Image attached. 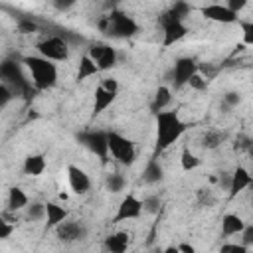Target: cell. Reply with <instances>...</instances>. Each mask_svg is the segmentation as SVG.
I'll return each mask as SVG.
<instances>
[{
    "label": "cell",
    "instance_id": "cell-8",
    "mask_svg": "<svg viewBox=\"0 0 253 253\" xmlns=\"http://www.w3.org/2000/svg\"><path fill=\"white\" fill-rule=\"evenodd\" d=\"M158 24L162 28V47H172L174 43L182 42L190 32L188 26H186V20L174 18L168 10H164L158 16Z\"/></svg>",
    "mask_w": 253,
    "mask_h": 253
},
{
    "label": "cell",
    "instance_id": "cell-31",
    "mask_svg": "<svg viewBox=\"0 0 253 253\" xmlns=\"http://www.w3.org/2000/svg\"><path fill=\"white\" fill-rule=\"evenodd\" d=\"M188 87H190L192 91H196V93H204V91H208V87H210V79H208V77L198 69V71L190 77Z\"/></svg>",
    "mask_w": 253,
    "mask_h": 253
},
{
    "label": "cell",
    "instance_id": "cell-29",
    "mask_svg": "<svg viewBox=\"0 0 253 253\" xmlns=\"http://www.w3.org/2000/svg\"><path fill=\"white\" fill-rule=\"evenodd\" d=\"M196 202L200 208H211L217 204V196H215V190L213 188H208V186H202L198 188L196 192Z\"/></svg>",
    "mask_w": 253,
    "mask_h": 253
},
{
    "label": "cell",
    "instance_id": "cell-36",
    "mask_svg": "<svg viewBox=\"0 0 253 253\" xmlns=\"http://www.w3.org/2000/svg\"><path fill=\"white\" fill-rule=\"evenodd\" d=\"M14 99V93H12V89L6 85V83H2L0 81V107L2 109H6L8 107V103Z\"/></svg>",
    "mask_w": 253,
    "mask_h": 253
},
{
    "label": "cell",
    "instance_id": "cell-5",
    "mask_svg": "<svg viewBox=\"0 0 253 253\" xmlns=\"http://www.w3.org/2000/svg\"><path fill=\"white\" fill-rule=\"evenodd\" d=\"M107 142H109V154L119 166H132L136 162V144L119 130H107Z\"/></svg>",
    "mask_w": 253,
    "mask_h": 253
},
{
    "label": "cell",
    "instance_id": "cell-27",
    "mask_svg": "<svg viewBox=\"0 0 253 253\" xmlns=\"http://www.w3.org/2000/svg\"><path fill=\"white\" fill-rule=\"evenodd\" d=\"M200 166H202V158L198 154H194L188 146H182V150H180V168L184 172H194Z\"/></svg>",
    "mask_w": 253,
    "mask_h": 253
},
{
    "label": "cell",
    "instance_id": "cell-23",
    "mask_svg": "<svg viewBox=\"0 0 253 253\" xmlns=\"http://www.w3.org/2000/svg\"><path fill=\"white\" fill-rule=\"evenodd\" d=\"M99 73H101V69H99V67H97V63L91 59V55L85 51V53L79 57V65H77L75 81H77V83H81V81L91 79V77H95V75H99Z\"/></svg>",
    "mask_w": 253,
    "mask_h": 253
},
{
    "label": "cell",
    "instance_id": "cell-21",
    "mask_svg": "<svg viewBox=\"0 0 253 253\" xmlns=\"http://www.w3.org/2000/svg\"><path fill=\"white\" fill-rule=\"evenodd\" d=\"M28 204H30V196L26 194V190L20 186H12L6 194V208L4 210L18 213V211H24Z\"/></svg>",
    "mask_w": 253,
    "mask_h": 253
},
{
    "label": "cell",
    "instance_id": "cell-20",
    "mask_svg": "<svg viewBox=\"0 0 253 253\" xmlns=\"http://www.w3.org/2000/svg\"><path fill=\"white\" fill-rule=\"evenodd\" d=\"M47 168V160L42 152H34V154H28L22 162V172L26 176H32V178H40Z\"/></svg>",
    "mask_w": 253,
    "mask_h": 253
},
{
    "label": "cell",
    "instance_id": "cell-38",
    "mask_svg": "<svg viewBox=\"0 0 253 253\" xmlns=\"http://www.w3.org/2000/svg\"><path fill=\"white\" fill-rule=\"evenodd\" d=\"M49 2H51L53 10H57V12H69L79 0H49Z\"/></svg>",
    "mask_w": 253,
    "mask_h": 253
},
{
    "label": "cell",
    "instance_id": "cell-32",
    "mask_svg": "<svg viewBox=\"0 0 253 253\" xmlns=\"http://www.w3.org/2000/svg\"><path fill=\"white\" fill-rule=\"evenodd\" d=\"M142 206H144V213H150V215H156L162 208V198L158 194H150L146 198H142Z\"/></svg>",
    "mask_w": 253,
    "mask_h": 253
},
{
    "label": "cell",
    "instance_id": "cell-3",
    "mask_svg": "<svg viewBox=\"0 0 253 253\" xmlns=\"http://www.w3.org/2000/svg\"><path fill=\"white\" fill-rule=\"evenodd\" d=\"M22 63L34 83V87L38 91H49L53 87H57L59 83V69H57V63L40 55V53H34V55H24L22 57Z\"/></svg>",
    "mask_w": 253,
    "mask_h": 253
},
{
    "label": "cell",
    "instance_id": "cell-11",
    "mask_svg": "<svg viewBox=\"0 0 253 253\" xmlns=\"http://www.w3.org/2000/svg\"><path fill=\"white\" fill-rule=\"evenodd\" d=\"M144 213V206H142V200L128 192L121 198L119 206H117V211L113 215V223H123V221H130V219H138L140 215Z\"/></svg>",
    "mask_w": 253,
    "mask_h": 253
},
{
    "label": "cell",
    "instance_id": "cell-41",
    "mask_svg": "<svg viewBox=\"0 0 253 253\" xmlns=\"http://www.w3.org/2000/svg\"><path fill=\"white\" fill-rule=\"evenodd\" d=\"M176 251H178V253H194L196 247H194L192 243H178V245H176Z\"/></svg>",
    "mask_w": 253,
    "mask_h": 253
},
{
    "label": "cell",
    "instance_id": "cell-40",
    "mask_svg": "<svg viewBox=\"0 0 253 253\" xmlns=\"http://www.w3.org/2000/svg\"><path fill=\"white\" fill-rule=\"evenodd\" d=\"M241 241L247 247H253V223L251 225H245V229L241 231Z\"/></svg>",
    "mask_w": 253,
    "mask_h": 253
},
{
    "label": "cell",
    "instance_id": "cell-39",
    "mask_svg": "<svg viewBox=\"0 0 253 253\" xmlns=\"http://www.w3.org/2000/svg\"><path fill=\"white\" fill-rule=\"evenodd\" d=\"M229 10H233L235 14H241L245 8H247V4H249V0H225L223 2Z\"/></svg>",
    "mask_w": 253,
    "mask_h": 253
},
{
    "label": "cell",
    "instance_id": "cell-4",
    "mask_svg": "<svg viewBox=\"0 0 253 253\" xmlns=\"http://www.w3.org/2000/svg\"><path fill=\"white\" fill-rule=\"evenodd\" d=\"M24 69L26 67H24L22 59L20 61H16V59H4L0 63V79H2V83H6L12 89L14 97L28 99L30 95L34 97V93H38V89L34 87L30 75L24 73Z\"/></svg>",
    "mask_w": 253,
    "mask_h": 253
},
{
    "label": "cell",
    "instance_id": "cell-24",
    "mask_svg": "<svg viewBox=\"0 0 253 253\" xmlns=\"http://www.w3.org/2000/svg\"><path fill=\"white\" fill-rule=\"evenodd\" d=\"M170 103H172V87L170 85H158V89L154 91L152 103H150V111L156 115L164 109H170Z\"/></svg>",
    "mask_w": 253,
    "mask_h": 253
},
{
    "label": "cell",
    "instance_id": "cell-33",
    "mask_svg": "<svg viewBox=\"0 0 253 253\" xmlns=\"http://www.w3.org/2000/svg\"><path fill=\"white\" fill-rule=\"evenodd\" d=\"M239 103H241V93H239V91H225V93L221 95V107H223L225 111L235 109Z\"/></svg>",
    "mask_w": 253,
    "mask_h": 253
},
{
    "label": "cell",
    "instance_id": "cell-1",
    "mask_svg": "<svg viewBox=\"0 0 253 253\" xmlns=\"http://www.w3.org/2000/svg\"><path fill=\"white\" fill-rule=\"evenodd\" d=\"M156 123V144H154V156L166 152L170 146H174L184 132L188 130V123L180 117V111L176 109H164L154 115Z\"/></svg>",
    "mask_w": 253,
    "mask_h": 253
},
{
    "label": "cell",
    "instance_id": "cell-25",
    "mask_svg": "<svg viewBox=\"0 0 253 253\" xmlns=\"http://www.w3.org/2000/svg\"><path fill=\"white\" fill-rule=\"evenodd\" d=\"M225 140H227V134H225L223 130L208 128V130L202 132V136H200V146H202L204 150H215V148H219Z\"/></svg>",
    "mask_w": 253,
    "mask_h": 253
},
{
    "label": "cell",
    "instance_id": "cell-18",
    "mask_svg": "<svg viewBox=\"0 0 253 253\" xmlns=\"http://www.w3.org/2000/svg\"><path fill=\"white\" fill-rule=\"evenodd\" d=\"M245 219L239 215V213H233V211H227L221 215V221H219V235L229 239L233 235H241V231L245 229Z\"/></svg>",
    "mask_w": 253,
    "mask_h": 253
},
{
    "label": "cell",
    "instance_id": "cell-42",
    "mask_svg": "<svg viewBox=\"0 0 253 253\" xmlns=\"http://www.w3.org/2000/svg\"><path fill=\"white\" fill-rule=\"evenodd\" d=\"M211 2H219V0H211ZM223 2H225V0H223Z\"/></svg>",
    "mask_w": 253,
    "mask_h": 253
},
{
    "label": "cell",
    "instance_id": "cell-17",
    "mask_svg": "<svg viewBox=\"0 0 253 253\" xmlns=\"http://www.w3.org/2000/svg\"><path fill=\"white\" fill-rule=\"evenodd\" d=\"M251 184H253V174H251L245 166L237 164V166L231 170V186H229L227 196L233 200L235 196H239V194H243L245 190H249Z\"/></svg>",
    "mask_w": 253,
    "mask_h": 253
},
{
    "label": "cell",
    "instance_id": "cell-9",
    "mask_svg": "<svg viewBox=\"0 0 253 253\" xmlns=\"http://www.w3.org/2000/svg\"><path fill=\"white\" fill-rule=\"evenodd\" d=\"M77 140L79 144H83L89 152H93L101 164H107L111 154H109V142H107V130H101V128H89V130H83L77 134Z\"/></svg>",
    "mask_w": 253,
    "mask_h": 253
},
{
    "label": "cell",
    "instance_id": "cell-7",
    "mask_svg": "<svg viewBox=\"0 0 253 253\" xmlns=\"http://www.w3.org/2000/svg\"><path fill=\"white\" fill-rule=\"evenodd\" d=\"M119 89H121V85H119V79H115V77H103V79L97 83V87H95V91H93V111H91V119L103 115V113L117 101Z\"/></svg>",
    "mask_w": 253,
    "mask_h": 253
},
{
    "label": "cell",
    "instance_id": "cell-30",
    "mask_svg": "<svg viewBox=\"0 0 253 253\" xmlns=\"http://www.w3.org/2000/svg\"><path fill=\"white\" fill-rule=\"evenodd\" d=\"M16 32L22 36H32L40 32V24L32 18H18L16 20Z\"/></svg>",
    "mask_w": 253,
    "mask_h": 253
},
{
    "label": "cell",
    "instance_id": "cell-14",
    "mask_svg": "<svg viewBox=\"0 0 253 253\" xmlns=\"http://www.w3.org/2000/svg\"><path fill=\"white\" fill-rule=\"evenodd\" d=\"M200 14H202V18L215 22V24H223V26L239 24V14H235L221 2H210V4L200 6Z\"/></svg>",
    "mask_w": 253,
    "mask_h": 253
},
{
    "label": "cell",
    "instance_id": "cell-6",
    "mask_svg": "<svg viewBox=\"0 0 253 253\" xmlns=\"http://www.w3.org/2000/svg\"><path fill=\"white\" fill-rule=\"evenodd\" d=\"M36 53H40V55H43L55 63H61V61L69 59L71 42L63 34H49L36 43Z\"/></svg>",
    "mask_w": 253,
    "mask_h": 253
},
{
    "label": "cell",
    "instance_id": "cell-16",
    "mask_svg": "<svg viewBox=\"0 0 253 253\" xmlns=\"http://www.w3.org/2000/svg\"><path fill=\"white\" fill-rule=\"evenodd\" d=\"M132 235L126 229H115L103 237V249L109 253H125L130 249Z\"/></svg>",
    "mask_w": 253,
    "mask_h": 253
},
{
    "label": "cell",
    "instance_id": "cell-13",
    "mask_svg": "<svg viewBox=\"0 0 253 253\" xmlns=\"http://www.w3.org/2000/svg\"><path fill=\"white\" fill-rule=\"evenodd\" d=\"M53 233H55L57 241H61L65 245H71V243H77V241H81V239L87 237V225L81 219H73L69 215L65 221H61L53 229Z\"/></svg>",
    "mask_w": 253,
    "mask_h": 253
},
{
    "label": "cell",
    "instance_id": "cell-26",
    "mask_svg": "<svg viewBox=\"0 0 253 253\" xmlns=\"http://www.w3.org/2000/svg\"><path fill=\"white\" fill-rule=\"evenodd\" d=\"M105 190L109 194H121L126 190V176L121 172H109L105 176Z\"/></svg>",
    "mask_w": 253,
    "mask_h": 253
},
{
    "label": "cell",
    "instance_id": "cell-15",
    "mask_svg": "<svg viewBox=\"0 0 253 253\" xmlns=\"http://www.w3.org/2000/svg\"><path fill=\"white\" fill-rule=\"evenodd\" d=\"M65 176H67V186H69L71 194H75V196H85V194H89V190H91V178H89V174H87L81 166H77V164H67Z\"/></svg>",
    "mask_w": 253,
    "mask_h": 253
},
{
    "label": "cell",
    "instance_id": "cell-22",
    "mask_svg": "<svg viewBox=\"0 0 253 253\" xmlns=\"http://www.w3.org/2000/svg\"><path fill=\"white\" fill-rule=\"evenodd\" d=\"M162 180H164V168H162L158 156H152L142 170V182L148 186H154V184H160Z\"/></svg>",
    "mask_w": 253,
    "mask_h": 253
},
{
    "label": "cell",
    "instance_id": "cell-34",
    "mask_svg": "<svg viewBox=\"0 0 253 253\" xmlns=\"http://www.w3.org/2000/svg\"><path fill=\"white\" fill-rule=\"evenodd\" d=\"M239 28H241V42L247 47H253V20L241 22L239 20Z\"/></svg>",
    "mask_w": 253,
    "mask_h": 253
},
{
    "label": "cell",
    "instance_id": "cell-28",
    "mask_svg": "<svg viewBox=\"0 0 253 253\" xmlns=\"http://www.w3.org/2000/svg\"><path fill=\"white\" fill-rule=\"evenodd\" d=\"M24 217L26 221H32V223L45 221V202H30L24 210Z\"/></svg>",
    "mask_w": 253,
    "mask_h": 253
},
{
    "label": "cell",
    "instance_id": "cell-37",
    "mask_svg": "<svg viewBox=\"0 0 253 253\" xmlns=\"http://www.w3.org/2000/svg\"><path fill=\"white\" fill-rule=\"evenodd\" d=\"M249 247L241 241V243H235V241H231V243H223V245H219V251L221 253H227V251H231V253H245Z\"/></svg>",
    "mask_w": 253,
    "mask_h": 253
},
{
    "label": "cell",
    "instance_id": "cell-19",
    "mask_svg": "<svg viewBox=\"0 0 253 253\" xmlns=\"http://www.w3.org/2000/svg\"><path fill=\"white\" fill-rule=\"evenodd\" d=\"M71 211L59 202H45V229H55L61 221H65Z\"/></svg>",
    "mask_w": 253,
    "mask_h": 253
},
{
    "label": "cell",
    "instance_id": "cell-35",
    "mask_svg": "<svg viewBox=\"0 0 253 253\" xmlns=\"http://www.w3.org/2000/svg\"><path fill=\"white\" fill-rule=\"evenodd\" d=\"M213 182L217 184L219 190L229 192V186H231V172H219V174L213 178Z\"/></svg>",
    "mask_w": 253,
    "mask_h": 253
},
{
    "label": "cell",
    "instance_id": "cell-10",
    "mask_svg": "<svg viewBox=\"0 0 253 253\" xmlns=\"http://www.w3.org/2000/svg\"><path fill=\"white\" fill-rule=\"evenodd\" d=\"M87 53H89L91 59L97 63V67L101 69V73L115 69L117 63H119V51H117V47H115L111 42H105V40L89 43Z\"/></svg>",
    "mask_w": 253,
    "mask_h": 253
},
{
    "label": "cell",
    "instance_id": "cell-12",
    "mask_svg": "<svg viewBox=\"0 0 253 253\" xmlns=\"http://www.w3.org/2000/svg\"><path fill=\"white\" fill-rule=\"evenodd\" d=\"M200 69V61L196 59V57H192V55H182V57H178L176 61H174V65H172V87L178 91V89H182V87H186L188 85V81H190V77L196 73Z\"/></svg>",
    "mask_w": 253,
    "mask_h": 253
},
{
    "label": "cell",
    "instance_id": "cell-2",
    "mask_svg": "<svg viewBox=\"0 0 253 253\" xmlns=\"http://www.w3.org/2000/svg\"><path fill=\"white\" fill-rule=\"evenodd\" d=\"M99 32L109 40H130L140 32L138 22L121 8H113L97 20Z\"/></svg>",
    "mask_w": 253,
    "mask_h": 253
}]
</instances>
